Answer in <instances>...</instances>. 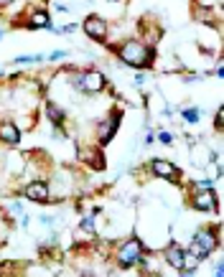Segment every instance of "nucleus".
I'll list each match as a JSON object with an SVG mask.
<instances>
[{"label": "nucleus", "mask_w": 224, "mask_h": 277, "mask_svg": "<svg viewBox=\"0 0 224 277\" xmlns=\"http://www.w3.org/2000/svg\"><path fill=\"white\" fill-rule=\"evenodd\" d=\"M120 59L125 61V64H130V66H145L148 64V59H150V51L143 46V44H138V41H127V44H122L120 46Z\"/></svg>", "instance_id": "f257e3e1"}, {"label": "nucleus", "mask_w": 224, "mask_h": 277, "mask_svg": "<svg viewBox=\"0 0 224 277\" xmlns=\"http://www.w3.org/2000/svg\"><path fill=\"white\" fill-rule=\"evenodd\" d=\"M140 254H143V244L138 239H130L117 249V262H120V267H130L140 259Z\"/></svg>", "instance_id": "f03ea898"}, {"label": "nucleus", "mask_w": 224, "mask_h": 277, "mask_svg": "<svg viewBox=\"0 0 224 277\" xmlns=\"http://www.w3.org/2000/svg\"><path fill=\"white\" fill-rule=\"evenodd\" d=\"M77 84H79V89H87V92H100V89H105V77L100 74V72H87V74H82L79 79H77Z\"/></svg>", "instance_id": "7ed1b4c3"}, {"label": "nucleus", "mask_w": 224, "mask_h": 277, "mask_svg": "<svg viewBox=\"0 0 224 277\" xmlns=\"http://www.w3.org/2000/svg\"><path fill=\"white\" fill-rule=\"evenodd\" d=\"M84 33L92 36L94 41H102V39L107 36V23H105L102 18H97V16H89V18L84 21Z\"/></svg>", "instance_id": "20e7f679"}, {"label": "nucleus", "mask_w": 224, "mask_h": 277, "mask_svg": "<svg viewBox=\"0 0 224 277\" xmlns=\"http://www.w3.org/2000/svg\"><path fill=\"white\" fill-rule=\"evenodd\" d=\"M150 170H153L158 178H166V181H173V178L178 176V168H176L173 163H168V160H153V163H150Z\"/></svg>", "instance_id": "39448f33"}, {"label": "nucleus", "mask_w": 224, "mask_h": 277, "mask_svg": "<svg viewBox=\"0 0 224 277\" xmlns=\"http://www.w3.org/2000/svg\"><path fill=\"white\" fill-rule=\"evenodd\" d=\"M194 209H199V211H216V196L211 191H199L194 196Z\"/></svg>", "instance_id": "423d86ee"}, {"label": "nucleus", "mask_w": 224, "mask_h": 277, "mask_svg": "<svg viewBox=\"0 0 224 277\" xmlns=\"http://www.w3.org/2000/svg\"><path fill=\"white\" fill-rule=\"evenodd\" d=\"M0 140L8 145H18L21 143V130L13 122H0Z\"/></svg>", "instance_id": "0eeeda50"}, {"label": "nucleus", "mask_w": 224, "mask_h": 277, "mask_svg": "<svg viewBox=\"0 0 224 277\" xmlns=\"http://www.w3.org/2000/svg\"><path fill=\"white\" fill-rule=\"evenodd\" d=\"M194 241L206 252V254H211V249H216V234L214 231H209V229H201V231H196V236H194Z\"/></svg>", "instance_id": "6e6552de"}, {"label": "nucleus", "mask_w": 224, "mask_h": 277, "mask_svg": "<svg viewBox=\"0 0 224 277\" xmlns=\"http://www.w3.org/2000/svg\"><path fill=\"white\" fill-rule=\"evenodd\" d=\"M26 196H28L31 201L44 203V201L49 198V186H46V183H41V181H36V183H31V186L26 188Z\"/></svg>", "instance_id": "1a4fd4ad"}, {"label": "nucleus", "mask_w": 224, "mask_h": 277, "mask_svg": "<svg viewBox=\"0 0 224 277\" xmlns=\"http://www.w3.org/2000/svg\"><path fill=\"white\" fill-rule=\"evenodd\" d=\"M183 254H186V249H181L178 244H168V249H166V262H168L171 267H176V269H181V262H183Z\"/></svg>", "instance_id": "9d476101"}, {"label": "nucleus", "mask_w": 224, "mask_h": 277, "mask_svg": "<svg viewBox=\"0 0 224 277\" xmlns=\"http://www.w3.org/2000/svg\"><path fill=\"white\" fill-rule=\"evenodd\" d=\"M31 26H34V28H51V21H49V16H46L44 11H39V13H34Z\"/></svg>", "instance_id": "9b49d317"}, {"label": "nucleus", "mask_w": 224, "mask_h": 277, "mask_svg": "<svg viewBox=\"0 0 224 277\" xmlns=\"http://www.w3.org/2000/svg\"><path fill=\"white\" fill-rule=\"evenodd\" d=\"M46 115H49V120H51V122H56V125L64 120V110H59L56 105H49V107H46Z\"/></svg>", "instance_id": "f8f14e48"}, {"label": "nucleus", "mask_w": 224, "mask_h": 277, "mask_svg": "<svg viewBox=\"0 0 224 277\" xmlns=\"http://www.w3.org/2000/svg\"><path fill=\"white\" fill-rule=\"evenodd\" d=\"M117 122H120V117L115 115V117L110 120V125H107V130H102V140H105V143H107V140L112 137V132H115V127H117Z\"/></svg>", "instance_id": "ddd939ff"}, {"label": "nucleus", "mask_w": 224, "mask_h": 277, "mask_svg": "<svg viewBox=\"0 0 224 277\" xmlns=\"http://www.w3.org/2000/svg\"><path fill=\"white\" fill-rule=\"evenodd\" d=\"M194 191L199 193V191H211V181H199L196 186H194Z\"/></svg>", "instance_id": "4468645a"}, {"label": "nucleus", "mask_w": 224, "mask_h": 277, "mask_svg": "<svg viewBox=\"0 0 224 277\" xmlns=\"http://www.w3.org/2000/svg\"><path fill=\"white\" fill-rule=\"evenodd\" d=\"M183 117H186L188 122H196V120H199V112H196V110H183Z\"/></svg>", "instance_id": "2eb2a0df"}, {"label": "nucleus", "mask_w": 224, "mask_h": 277, "mask_svg": "<svg viewBox=\"0 0 224 277\" xmlns=\"http://www.w3.org/2000/svg\"><path fill=\"white\" fill-rule=\"evenodd\" d=\"M31 61H41V56H21L18 64H31Z\"/></svg>", "instance_id": "dca6fc26"}, {"label": "nucleus", "mask_w": 224, "mask_h": 277, "mask_svg": "<svg viewBox=\"0 0 224 277\" xmlns=\"http://www.w3.org/2000/svg\"><path fill=\"white\" fill-rule=\"evenodd\" d=\"M82 229H84V231H92V216L82 219Z\"/></svg>", "instance_id": "f3484780"}, {"label": "nucleus", "mask_w": 224, "mask_h": 277, "mask_svg": "<svg viewBox=\"0 0 224 277\" xmlns=\"http://www.w3.org/2000/svg\"><path fill=\"white\" fill-rule=\"evenodd\" d=\"M158 137H161V143H171V135H168V132H161Z\"/></svg>", "instance_id": "a211bd4d"}, {"label": "nucleus", "mask_w": 224, "mask_h": 277, "mask_svg": "<svg viewBox=\"0 0 224 277\" xmlns=\"http://www.w3.org/2000/svg\"><path fill=\"white\" fill-rule=\"evenodd\" d=\"M214 274H216V277H221V274H224V267H221V264H216V267H214Z\"/></svg>", "instance_id": "6ab92c4d"}, {"label": "nucleus", "mask_w": 224, "mask_h": 277, "mask_svg": "<svg viewBox=\"0 0 224 277\" xmlns=\"http://www.w3.org/2000/svg\"><path fill=\"white\" fill-rule=\"evenodd\" d=\"M13 3V0H0V6H11Z\"/></svg>", "instance_id": "aec40b11"}]
</instances>
